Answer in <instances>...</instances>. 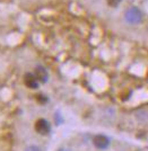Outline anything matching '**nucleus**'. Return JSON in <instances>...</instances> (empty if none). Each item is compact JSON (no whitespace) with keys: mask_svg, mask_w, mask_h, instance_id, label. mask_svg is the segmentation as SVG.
<instances>
[{"mask_svg":"<svg viewBox=\"0 0 148 151\" xmlns=\"http://www.w3.org/2000/svg\"><path fill=\"white\" fill-rule=\"evenodd\" d=\"M142 18H144V15L142 10L137 7H130L124 13V19L129 24H139L142 23Z\"/></svg>","mask_w":148,"mask_h":151,"instance_id":"f257e3e1","label":"nucleus"},{"mask_svg":"<svg viewBox=\"0 0 148 151\" xmlns=\"http://www.w3.org/2000/svg\"><path fill=\"white\" fill-rule=\"evenodd\" d=\"M51 127H50V124L49 122L44 119H40V120L36 121L35 123V131L39 133V134H42V135H45L50 132Z\"/></svg>","mask_w":148,"mask_h":151,"instance_id":"f03ea898","label":"nucleus"},{"mask_svg":"<svg viewBox=\"0 0 148 151\" xmlns=\"http://www.w3.org/2000/svg\"><path fill=\"white\" fill-rule=\"evenodd\" d=\"M93 143L98 149H106L110 145V140L108 137H105L103 134H98L95 135L93 139Z\"/></svg>","mask_w":148,"mask_h":151,"instance_id":"7ed1b4c3","label":"nucleus"},{"mask_svg":"<svg viewBox=\"0 0 148 151\" xmlns=\"http://www.w3.org/2000/svg\"><path fill=\"white\" fill-rule=\"evenodd\" d=\"M24 81H25V85L27 87L32 89H35L39 87V82H38V79L32 73H27L25 75V78H24Z\"/></svg>","mask_w":148,"mask_h":151,"instance_id":"20e7f679","label":"nucleus"},{"mask_svg":"<svg viewBox=\"0 0 148 151\" xmlns=\"http://www.w3.org/2000/svg\"><path fill=\"white\" fill-rule=\"evenodd\" d=\"M35 77H36V79L40 80V81L42 82H46L48 80V78H49V76H48V72H46V70L43 68V67H38L36 70H35Z\"/></svg>","mask_w":148,"mask_h":151,"instance_id":"39448f33","label":"nucleus"},{"mask_svg":"<svg viewBox=\"0 0 148 151\" xmlns=\"http://www.w3.org/2000/svg\"><path fill=\"white\" fill-rule=\"evenodd\" d=\"M108 1V4H109V6L111 7H116L120 5V2L122 1V0H106Z\"/></svg>","mask_w":148,"mask_h":151,"instance_id":"423d86ee","label":"nucleus"},{"mask_svg":"<svg viewBox=\"0 0 148 151\" xmlns=\"http://www.w3.org/2000/svg\"><path fill=\"white\" fill-rule=\"evenodd\" d=\"M25 151H41V150H40V148L35 147V145H31V147H28Z\"/></svg>","mask_w":148,"mask_h":151,"instance_id":"0eeeda50","label":"nucleus"},{"mask_svg":"<svg viewBox=\"0 0 148 151\" xmlns=\"http://www.w3.org/2000/svg\"><path fill=\"white\" fill-rule=\"evenodd\" d=\"M59 151H69V150H66V149H61V150H59Z\"/></svg>","mask_w":148,"mask_h":151,"instance_id":"6e6552de","label":"nucleus"}]
</instances>
